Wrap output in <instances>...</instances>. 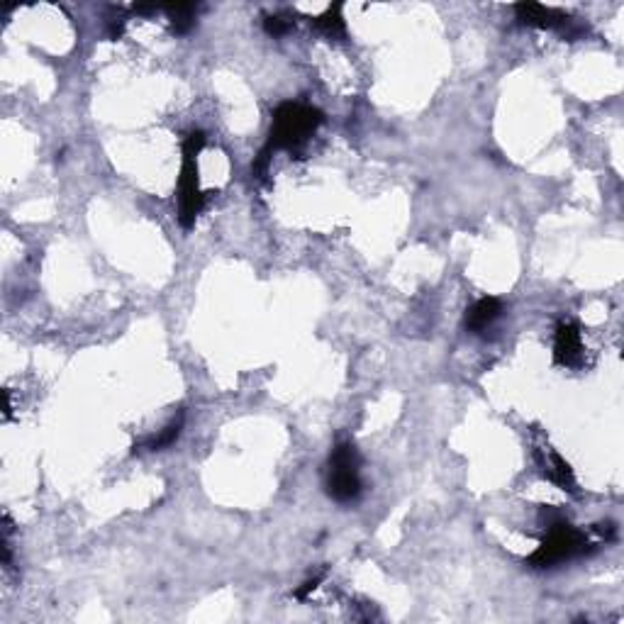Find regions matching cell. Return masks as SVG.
Here are the masks:
<instances>
[{
    "label": "cell",
    "instance_id": "6da1fadb",
    "mask_svg": "<svg viewBox=\"0 0 624 624\" xmlns=\"http://www.w3.org/2000/svg\"><path fill=\"white\" fill-rule=\"evenodd\" d=\"M322 122H325L322 110L305 105V102H281L273 110L271 132H268L266 147L271 151H278V149L293 151L310 140Z\"/></svg>",
    "mask_w": 624,
    "mask_h": 624
},
{
    "label": "cell",
    "instance_id": "7a4b0ae2",
    "mask_svg": "<svg viewBox=\"0 0 624 624\" xmlns=\"http://www.w3.org/2000/svg\"><path fill=\"white\" fill-rule=\"evenodd\" d=\"M205 147L203 130H193L183 137L180 144V154H183V164H180L179 176V222L183 229H190L195 225L198 215L205 208V193L200 190V176H198V156Z\"/></svg>",
    "mask_w": 624,
    "mask_h": 624
},
{
    "label": "cell",
    "instance_id": "3957f363",
    "mask_svg": "<svg viewBox=\"0 0 624 624\" xmlns=\"http://www.w3.org/2000/svg\"><path fill=\"white\" fill-rule=\"evenodd\" d=\"M590 541L585 537V531L570 527L566 520H554L549 522V530H546L541 544L534 549V554L527 559V566L530 569H554V566H561L566 561H573L578 556H585L590 549Z\"/></svg>",
    "mask_w": 624,
    "mask_h": 624
},
{
    "label": "cell",
    "instance_id": "277c9868",
    "mask_svg": "<svg viewBox=\"0 0 624 624\" xmlns=\"http://www.w3.org/2000/svg\"><path fill=\"white\" fill-rule=\"evenodd\" d=\"M361 456L351 442H339L327 461V495L339 505L359 500L364 483L359 476Z\"/></svg>",
    "mask_w": 624,
    "mask_h": 624
},
{
    "label": "cell",
    "instance_id": "5b68a950",
    "mask_svg": "<svg viewBox=\"0 0 624 624\" xmlns=\"http://www.w3.org/2000/svg\"><path fill=\"white\" fill-rule=\"evenodd\" d=\"M583 356V336L576 322H559L554 335V361L559 366L573 368Z\"/></svg>",
    "mask_w": 624,
    "mask_h": 624
},
{
    "label": "cell",
    "instance_id": "8992f818",
    "mask_svg": "<svg viewBox=\"0 0 624 624\" xmlns=\"http://www.w3.org/2000/svg\"><path fill=\"white\" fill-rule=\"evenodd\" d=\"M515 13L520 23L527 24V27H539V30L566 32V27L570 24V17L563 10L546 8L539 3H520V5H515Z\"/></svg>",
    "mask_w": 624,
    "mask_h": 624
},
{
    "label": "cell",
    "instance_id": "52a82bcc",
    "mask_svg": "<svg viewBox=\"0 0 624 624\" xmlns=\"http://www.w3.org/2000/svg\"><path fill=\"white\" fill-rule=\"evenodd\" d=\"M537 456V463L541 466V473H544L551 483H556L561 491L566 492H576L578 491V483H576V476H573V468L569 466V461L563 459V456H559L556 452H551V449H546V452H537L534 453Z\"/></svg>",
    "mask_w": 624,
    "mask_h": 624
},
{
    "label": "cell",
    "instance_id": "ba28073f",
    "mask_svg": "<svg viewBox=\"0 0 624 624\" xmlns=\"http://www.w3.org/2000/svg\"><path fill=\"white\" fill-rule=\"evenodd\" d=\"M500 315H502V303H500L498 297H481V300H476L466 310L463 327L468 332H473V335H481V332L491 327L492 322L498 320Z\"/></svg>",
    "mask_w": 624,
    "mask_h": 624
},
{
    "label": "cell",
    "instance_id": "9c48e42d",
    "mask_svg": "<svg viewBox=\"0 0 624 624\" xmlns=\"http://www.w3.org/2000/svg\"><path fill=\"white\" fill-rule=\"evenodd\" d=\"M183 420H186V414L179 413V417H173L159 434H151V437H147L140 444H134V452H161L166 446L176 444L180 432H183Z\"/></svg>",
    "mask_w": 624,
    "mask_h": 624
},
{
    "label": "cell",
    "instance_id": "30bf717a",
    "mask_svg": "<svg viewBox=\"0 0 624 624\" xmlns=\"http://www.w3.org/2000/svg\"><path fill=\"white\" fill-rule=\"evenodd\" d=\"M312 27H315V30H320L322 34L329 39L346 37V23H344V17H342V5H339V3L329 5L322 15H317L315 20H312Z\"/></svg>",
    "mask_w": 624,
    "mask_h": 624
},
{
    "label": "cell",
    "instance_id": "8fae6325",
    "mask_svg": "<svg viewBox=\"0 0 624 624\" xmlns=\"http://www.w3.org/2000/svg\"><path fill=\"white\" fill-rule=\"evenodd\" d=\"M171 17L173 34H188L195 27V15H198V5H169L166 8Z\"/></svg>",
    "mask_w": 624,
    "mask_h": 624
},
{
    "label": "cell",
    "instance_id": "7c38bea8",
    "mask_svg": "<svg viewBox=\"0 0 624 624\" xmlns=\"http://www.w3.org/2000/svg\"><path fill=\"white\" fill-rule=\"evenodd\" d=\"M264 30L266 34H271L273 39L283 37V34H288L290 30H293V23L290 20H286V17L281 15H268L264 20Z\"/></svg>",
    "mask_w": 624,
    "mask_h": 624
},
{
    "label": "cell",
    "instance_id": "4fadbf2b",
    "mask_svg": "<svg viewBox=\"0 0 624 624\" xmlns=\"http://www.w3.org/2000/svg\"><path fill=\"white\" fill-rule=\"evenodd\" d=\"M271 154H273L271 149L264 147L257 156H254V161H251V173H254L257 179H264L266 171H268V164H271Z\"/></svg>",
    "mask_w": 624,
    "mask_h": 624
},
{
    "label": "cell",
    "instance_id": "5bb4252c",
    "mask_svg": "<svg viewBox=\"0 0 624 624\" xmlns=\"http://www.w3.org/2000/svg\"><path fill=\"white\" fill-rule=\"evenodd\" d=\"M320 583H322V576H315V578H310V580H305L303 588H297L296 593H293V598H297V600H305V598H307V595H310L312 590H315V588H317Z\"/></svg>",
    "mask_w": 624,
    "mask_h": 624
}]
</instances>
